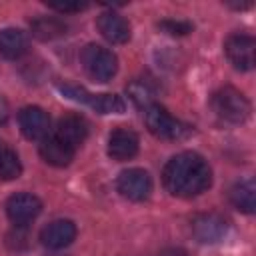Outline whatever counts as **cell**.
Instances as JSON below:
<instances>
[{"instance_id":"cell-1","label":"cell","mask_w":256,"mask_h":256,"mask_svg":"<svg viewBox=\"0 0 256 256\" xmlns=\"http://www.w3.org/2000/svg\"><path fill=\"white\" fill-rule=\"evenodd\" d=\"M162 182L172 196L192 198L210 188L212 170L200 154L180 152L166 162L162 170Z\"/></svg>"},{"instance_id":"cell-2","label":"cell","mask_w":256,"mask_h":256,"mask_svg":"<svg viewBox=\"0 0 256 256\" xmlns=\"http://www.w3.org/2000/svg\"><path fill=\"white\" fill-rule=\"evenodd\" d=\"M210 104H212V110L216 112V116L230 124H242L244 120H248L250 110H252L248 98L232 86H226V88H220L218 92H214Z\"/></svg>"},{"instance_id":"cell-3","label":"cell","mask_w":256,"mask_h":256,"mask_svg":"<svg viewBox=\"0 0 256 256\" xmlns=\"http://www.w3.org/2000/svg\"><path fill=\"white\" fill-rule=\"evenodd\" d=\"M82 66L90 78L96 82H108L118 70V58L112 50L100 44H88L80 54Z\"/></svg>"},{"instance_id":"cell-4","label":"cell","mask_w":256,"mask_h":256,"mask_svg":"<svg viewBox=\"0 0 256 256\" xmlns=\"http://www.w3.org/2000/svg\"><path fill=\"white\" fill-rule=\"evenodd\" d=\"M146 126L154 136L162 140H182L190 134V128L186 124L176 120L170 112H166L158 104L146 108Z\"/></svg>"},{"instance_id":"cell-5","label":"cell","mask_w":256,"mask_h":256,"mask_svg":"<svg viewBox=\"0 0 256 256\" xmlns=\"http://www.w3.org/2000/svg\"><path fill=\"white\" fill-rule=\"evenodd\" d=\"M62 92L72 100L88 104L98 114H122L124 108H126L124 100L120 96H116V94H92V92H86L84 88L68 86V84L62 86Z\"/></svg>"},{"instance_id":"cell-6","label":"cell","mask_w":256,"mask_h":256,"mask_svg":"<svg viewBox=\"0 0 256 256\" xmlns=\"http://www.w3.org/2000/svg\"><path fill=\"white\" fill-rule=\"evenodd\" d=\"M116 188L124 198L142 202L152 192V178L142 168H128V170L120 172V176L116 180Z\"/></svg>"},{"instance_id":"cell-7","label":"cell","mask_w":256,"mask_h":256,"mask_svg":"<svg viewBox=\"0 0 256 256\" xmlns=\"http://www.w3.org/2000/svg\"><path fill=\"white\" fill-rule=\"evenodd\" d=\"M254 50H256V42L248 34H232L224 44V52L228 60L236 70H242V72L254 68V62H256Z\"/></svg>"},{"instance_id":"cell-8","label":"cell","mask_w":256,"mask_h":256,"mask_svg":"<svg viewBox=\"0 0 256 256\" xmlns=\"http://www.w3.org/2000/svg\"><path fill=\"white\" fill-rule=\"evenodd\" d=\"M40 212H42V202L34 194H28V192L14 194L6 202V214L10 222H14L16 226H26Z\"/></svg>"},{"instance_id":"cell-9","label":"cell","mask_w":256,"mask_h":256,"mask_svg":"<svg viewBox=\"0 0 256 256\" xmlns=\"http://www.w3.org/2000/svg\"><path fill=\"white\" fill-rule=\"evenodd\" d=\"M228 232V222L218 214H198L192 218V234L202 244L220 242Z\"/></svg>"},{"instance_id":"cell-10","label":"cell","mask_w":256,"mask_h":256,"mask_svg":"<svg viewBox=\"0 0 256 256\" xmlns=\"http://www.w3.org/2000/svg\"><path fill=\"white\" fill-rule=\"evenodd\" d=\"M18 124L28 140H44L50 128V116L38 106H26L18 114Z\"/></svg>"},{"instance_id":"cell-11","label":"cell","mask_w":256,"mask_h":256,"mask_svg":"<svg viewBox=\"0 0 256 256\" xmlns=\"http://www.w3.org/2000/svg\"><path fill=\"white\" fill-rule=\"evenodd\" d=\"M76 238V226L72 220H52L50 224H46L40 232V240L46 248L52 250H60L66 248L68 244H72V240Z\"/></svg>"},{"instance_id":"cell-12","label":"cell","mask_w":256,"mask_h":256,"mask_svg":"<svg viewBox=\"0 0 256 256\" xmlns=\"http://www.w3.org/2000/svg\"><path fill=\"white\" fill-rule=\"evenodd\" d=\"M138 152V136L128 128H116L108 138V156L112 160L124 162L134 158Z\"/></svg>"},{"instance_id":"cell-13","label":"cell","mask_w":256,"mask_h":256,"mask_svg":"<svg viewBox=\"0 0 256 256\" xmlns=\"http://www.w3.org/2000/svg\"><path fill=\"white\" fill-rule=\"evenodd\" d=\"M100 34L112 44H124L130 40V24L116 12H102L96 18Z\"/></svg>"},{"instance_id":"cell-14","label":"cell","mask_w":256,"mask_h":256,"mask_svg":"<svg viewBox=\"0 0 256 256\" xmlns=\"http://www.w3.org/2000/svg\"><path fill=\"white\" fill-rule=\"evenodd\" d=\"M54 136L60 138L64 144H68V146H72L76 150L86 140V136H88V124H86L84 118H80L76 114L64 116V118H60Z\"/></svg>"},{"instance_id":"cell-15","label":"cell","mask_w":256,"mask_h":256,"mask_svg":"<svg viewBox=\"0 0 256 256\" xmlns=\"http://www.w3.org/2000/svg\"><path fill=\"white\" fill-rule=\"evenodd\" d=\"M38 150H40V156H42L44 162H48L50 166H58V168L68 166V164L74 160V154H76V150H74L72 146L64 144V142H62L60 138H56V136L44 138Z\"/></svg>"},{"instance_id":"cell-16","label":"cell","mask_w":256,"mask_h":256,"mask_svg":"<svg viewBox=\"0 0 256 256\" xmlns=\"http://www.w3.org/2000/svg\"><path fill=\"white\" fill-rule=\"evenodd\" d=\"M28 50V36L20 28H2L0 30V54L4 58L16 60Z\"/></svg>"},{"instance_id":"cell-17","label":"cell","mask_w":256,"mask_h":256,"mask_svg":"<svg viewBox=\"0 0 256 256\" xmlns=\"http://www.w3.org/2000/svg\"><path fill=\"white\" fill-rule=\"evenodd\" d=\"M230 202H232L240 212L252 214L254 208H256V186H254V182H252V180L236 182V184L230 188Z\"/></svg>"},{"instance_id":"cell-18","label":"cell","mask_w":256,"mask_h":256,"mask_svg":"<svg viewBox=\"0 0 256 256\" xmlns=\"http://www.w3.org/2000/svg\"><path fill=\"white\" fill-rule=\"evenodd\" d=\"M32 34L40 40H54L62 34H66V24L52 16H42L32 22Z\"/></svg>"},{"instance_id":"cell-19","label":"cell","mask_w":256,"mask_h":256,"mask_svg":"<svg viewBox=\"0 0 256 256\" xmlns=\"http://www.w3.org/2000/svg\"><path fill=\"white\" fill-rule=\"evenodd\" d=\"M20 174H22V164H20L18 154L10 148L0 146V180L8 182V180L18 178Z\"/></svg>"},{"instance_id":"cell-20","label":"cell","mask_w":256,"mask_h":256,"mask_svg":"<svg viewBox=\"0 0 256 256\" xmlns=\"http://www.w3.org/2000/svg\"><path fill=\"white\" fill-rule=\"evenodd\" d=\"M126 90H128L130 98L136 102V106H140V108L152 106V92L144 82H132Z\"/></svg>"},{"instance_id":"cell-21","label":"cell","mask_w":256,"mask_h":256,"mask_svg":"<svg viewBox=\"0 0 256 256\" xmlns=\"http://www.w3.org/2000/svg\"><path fill=\"white\" fill-rule=\"evenodd\" d=\"M160 28H162V30H166L168 34H178V36L192 32V24H190V22H174V20H164V22H160Z\"/></svg>"},{"instance_id":"cell-22","label":"cell","mask_w":256,"mask_h":256,"mask_svg":"<svg viewBox=\"0 0 256 256\" xmlns=\"http://www.w3.org/2000/svg\"><path fill=\"white\" fill-rule=\"evenodd\" d=\"M50 8L52 10H58V12H62V14H66V12H80V10H84L86 8V4H78V2H74V4H50Z\"/></svg>"},{"instance_id":"cell-23","label":"cell","mask_w":256,"mask_h":256,"mask_svg":"<svg viewBox=\"0 0 256 256\" xmlns=\"http://www.w3.org/2000/svg\"><path fill=\"white\" fill-rule=\"evenodd\" d=\"M8 116H10V108H8V102H6V100L0 96V124H6Z\"/></svg>"},{"instance_id":"cell-24","label":"cell","mask_w":256,"mask_h":256,"mask_svg":"<svg viewBox=\"0 0 256 256\" xmlns=\"http://www.w3.org/2000/svg\"><path fill=\"white\" fill-rule=\"evenodd\" d=\"M158 256H188V254L184 250H180V248H168V250L160 252Z\"/></svg>"}]
</instances>
